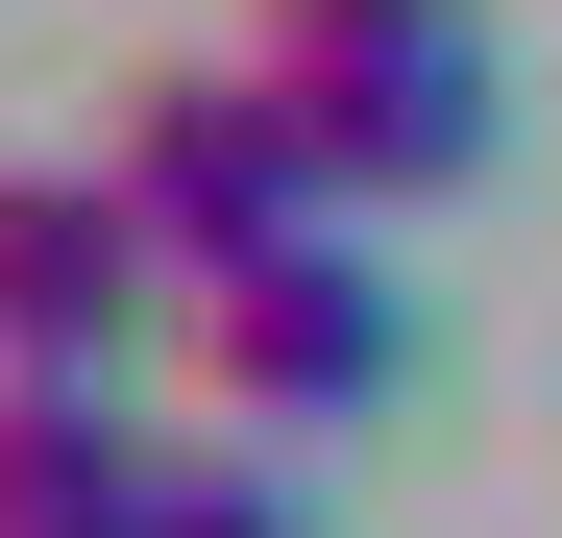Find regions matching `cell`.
<instances>
[{
  "mask_svg": "<svg viewBox=\"0 0 562 538\" xmlns=\"http://www.w3.org/2000/svg\"><path fill=\"white\" fill-rule=\"evenodd\" d=\"M245 49H269V99L318 123L342 221L490 171V0H245Z\"/></svg>",
  "mask_w": 562,
  "mask_h": 538,
  "instance_id": "1",
  "label": "cell"
},
{
  "mask_svg": "<svg viewBox=\"0 0 562 538\" xmlns=\"http://www.w3.org/2000/svg\"><path fill=\"white\" fill-rule=\"evenodd\" d=\"M196 392L245 416V440H342V416H392L416 392V294H392V245H269V269H221L196 294Z\"/></svg>",
  "mask_w": 562,
  "mask_h": 538,
  "instance_id": "3",
  "label": "cell"
},
{
  "mask_svg": "<svg viewBox=\"0 0 562 538\" xmlns=\"http://www.w3.org/2000/svg\"><path fill=\"white\" fill-rule=\"evenodd\" d=\"M99 171L147 197V245H171V294H221V269H269V245H318V221H342V171H318V123L269 99V49H171V74H123V123H99Z\"/></svg>",
  "mask_w": 562,
  "mask_h": 538,
  "instance_id": "2",
  "label": "cell"
},
{
  "mask_svg": "<svg viewBox=\"0 0 562 538\" xmlns=\"http://www.w3.org/2000/svg\"><path fill=\"white\" fill-rule=\"evenodd\" d=\"M147 466L171 440L99 368H0V538H147Z\"/></svg>",
  "mask_w": 562,
  "mask_h": 538,
  "instance_id": "5",
  "label": "cell"
},
{
  "mask_svg": "<svg viewBox=\"0 0 562 538\" xmlns=\"http://www.w3.org/2000/svg\"><path fill=\"white\" fill-rule=\"evenodd\" d=\"M171 318V245L123 171H0V368H123Z\"/></svg>",
  "mask_w": 562,
  "mask_h": 538,
  "instance_id": "4",
  "label": "cell"
}]
</instances>
